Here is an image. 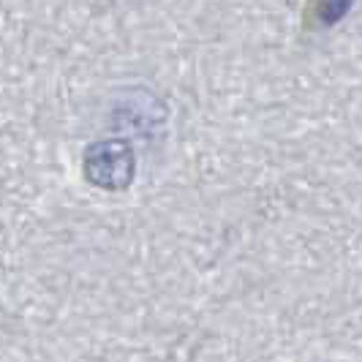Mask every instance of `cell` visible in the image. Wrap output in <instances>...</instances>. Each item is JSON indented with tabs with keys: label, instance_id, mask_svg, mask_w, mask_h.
I'll return each instance as SVG.
<instances>
[{
	"label": "cell",
	"instance_id": "6da1fadb",
	"mask_svg": "<svg viewBox=\"0 0 362 362\" xmlns=\"http://www.w3.org/2000/svg\"><path fill=\"white\" fill-rule=\"evenodd\" d=\"M82 172L101 191H126L136 177V153L126 139H98L82 156Z\"/></svg>",
	"mask_w": 362,
	"mask_h": 362
}]
</instances>
